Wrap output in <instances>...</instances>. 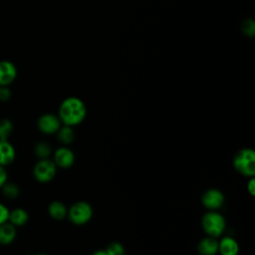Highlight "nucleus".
I'll list each match as a JSON object with an SVG mask.
<instances>
[{"label": "nucleus", "mask_w": 255, "mask_h": 255, "mask_svg": "<svg viewBox=\"0 0 255 255\" xmlns=\"http://www.w3.org/2000/svg\"><path fill=\"white\" fill-rule=\"evenodd\" d=\"M201 225L207 236L217 238L224 232L226 222L224 217L219 212L210 210L203 215Z\"/></svg>", "instance_id": "7ed1b4c3"}, {"label": "nucleus", "mask_w": 255, "mask_h": 255, "mask_svg": "<svg viewBox=\"0 0 255 255\" xmlns=\"http://www.w3.org/2000/svg\"><path fill=\"white\" fill-rule=\"evenodd\" d=\"M247 190L250 193V195L254 196V193H255V179H254V177H250V180L247 183Z\"/></svg>", "instance_id": "b1692460"}, {"label": "nucleus", "mask_w": 255, "mask_h": 255, "mask_svg": "<svg viewBox=\"0 0 255 255\" xmlns=\"http://www.w3.org/2000/svg\"><path fill=\"white\" fill-rule=\"evenodd\" d=\"M61 121L59 117L53 114H45L41 116L38 120V128L39 129L47 134L55 133L61 128Z\"/></svg>", "instance_id": "0eeeda50"}, {"label": "nucleus", "mask_w": 255, "mask_h": 255, "mask_svg": "<svg viewBox=\"0 0 255 255\" xmlns=\"http://www.w3.org/2000/svg\"><path fill=\"white\" fill-rule=\"evenodd\" d=\"M13 129L12 123L7 119L0 120V139L6 140Z\"/></svg>", "instance_id": "f3484780"}, {"label": "nucleus", "mask_w": 255, "mask_h": 255, "mask_svg": "<svg viewBox=\"0 0 255 255\" xmlns=\"http://www.w3.org/2000/svg\"><path fill=\"white\" fill-rule=\"evenodd\" d=\"M67 215L74 224L83 225L91 220L93 208L86 201H77L70 207Z\"/></svg>", "instance_id": "20e7f679"}, {"label": "nucleus", "mask_w": 255, "mask_h": 255, "mask_svg": "<svg viewBox=\"0 0 255 255\" xmlns=\"http://www.w3.org/2000/svg\"><path fill=\"white\" fill-rule=\"evenodd\" d=\"M6 179H7V173L5 169L2 167V165H0V187L5 184Z\"/></svg>", "instance_id": "393cba45"}, {"label": "nucleus", "mask_w": 255, "mask_h": 255, "mask_svg": "<svg viewBox=\"0 0 255 255\" xmlns=\"http://www.w3.org/2000/svg\"><path fill=\"white\" fill-rule=\"evenodd\" d=\"M106 252L108 255H123L125 254V248L120 242H112L108 245Z\"/></svg>", "instance_id": "6ab92c4d"}, {"label": "nucleus", "mask_w": 255, "mask_h": 255, "mask_svg": "<svg viewBox=\"0 0 255 255\" xmlns=\"http://www.w3.org/2000/svg\"><path fill=\"white\" fill-rule=\"evenodd\" d=\"M3 193L5 194V196H7L9 198H14L19 193L18 186L16 184H14V183L4 184L3 185Z\"/></svg>", "instance_id": "aec40b11"}, {"label": "nucleus", "mask_w": 255, "mask_h": 255, "mask_svg": "<svg viewBox=\"0 0 255 255\" xmlns=\"http://www.w3.org/2000/svg\"><path fill=\"white\" fill-rule=\"evenodd\" d=\"M14 147L7 141L0 139V165H7L14 160Z\"/></svg>", "instance_id": "f8f14e48"}, {"label": "nucleus", "mask_w": 255, "mask_h": 255, "mask_svg": "<svg viewBox=\"0 0 255 255\" xmlns=\"http://www.w3.org/2000/svg\"><path fill=\"white\" fill-rule=\"evenodd\" d=\"M56 164L49 158L40 159L34 167V176L40 182H48L56 175Z\"/></svg>", "instance_id": "39448f33"}, {"label": "nucleus", "mask_w": 255, "mask_h": 255, "mask_svg": "<svg viewBox=\"0 0 255 255\" xmlns=\"http://www.w3.org/2000/svg\"><path fill=\"white\" fill-rule=\"evenodd\" d=\"M13 225H23L28 220V213L22 208H16L12 212H9L8 218Z\"/></svg>", "instance_id": "2eb2a0df"}, {"label": "nucleus", "mask_w": 255, "mask_h": 255, "mask_svg": "<svg viewBox=\"0 0 255 255\" xmlns=\"http://www.w3.org/2000/svg\"><path fill=\"white\" fill-rule=\"evenodd\" d=\"M201 201L207 209L217 210L222 207L224 203V195L217 188H209L202 194Z\"/></svg>", "instance_id": "423d86ee"}, {"label": "nucleus", "mask_w": 255, "mask_h": 255, "mask_svg": "<svg viewBox=\"0 0 255 255\" xmlns=\"http://www.w3.org/2000/svg\"><path fill=\"white\" fill-rule=\"evenodd\" d=\"M57 132H58L59 140L64 144L71 143L75 138L74 130L70 126L64 125V127H61Z\"/></svg>", "instance_id": "dca6fc26"}, {"label": "nucleus", "mask_w": 255, "mask_h": 255, "mask_svg": "<svg viewBox=\"0 0 255 255\" xmlns=\"http://www.w3.org/2000/svg\"><path fill=\"white\" fill-rule=\"evenodd\" d=\"M93 255H108L106 250H97L93 253Z\"/></svg>", "instance_id": "a878e982"}, {"label": "nucleus", "mask_w": 255, "mask_h": 255, "mask_svg": "<svg viewBox=\"0 0 255 255\" xmlns=\"http://www.w3.org/2000/svg\"><path fill=\"white\" fill-rule=\"evenodd\" d=\"M218 252L221 255H238L239 245L232 237H223L218 242Z\"/></svg>", "instance_id": "9b49d317"}, {"label": "nucleus", "mask_w": 255, "mask_h": 255, "mask_svg": "<svg viewBox=\"0 0 255 255\" xmlns=\"http://www.w3.org/2000/svg\"><path fill=\"white\" fill-rule=\"evenodd\" d=\"M87 114V109L84 102L76 97L65 99L59 109L60 121L70 127L81 124Z\"/></svg>", "instance_id": "f257e3e1"}, {"label": "nucleus", "mask_w": 255, "mask_h": 255, "mask_svg": "<svg viewBox=\"0 0 255 255\" xmlns=\"http://www.w3.org/2000/svg\"><path fill=\"white\" fill-rule=\"evenodd\" d=\"M197 250L200 255H215L218 253V241L214 237L206 236L199 241Z\"/></svg>", "instance_id": "9d476101"}, {"label": "nucleus", "mask_w": 255, "mask_h": 255, "mask_svg": "<svg viewBox=\"0 0 255 255\" xmlns=\"http://www.w3.org/2000/svg\"><path fill=\"white\" fill-rule=\"evenodd\" d=\"M48 211H49V214L51 215V217H53L56 220H62L68 214V210H67V207L65 206V204L58 200L50 203V205L48 207Z\"/></svg>", "instance_id": "ddd939ff"}, {"label": "nucleus", "mask_w": 255, "mask_h": 255, "mask_svg": "<svg viewBox=\"0 0 255 255\" xmlns=\"http://www.w3.org/2000/svg\"><path fill=\"white\" fill-rule=\"evenodd\" d=\"M17 77V68L9 60H0V87L9 86Z\"/></svg>", "instance_id": "6e6552de"}, {"label": "nucleus", "mask_w": 255, "mask_h": 255, "mask_svg": "<svg viewBox=\"0 0 255 255\" xmlns=\"http://www.w3.org/2000/svg\"><path fill=\"white\" fill-rule=\"evenodd\" d=\"M75 154L68 147H59L54 153V162L62 168H69L74 164Z\"/></svg>", "instance_id": "1a4fd4ad"}, {"label": "nucleus", "mask_w": 255, "mask_h": 255, "mask_svg": "<svg viewBox=\"0 0 255 255\" xmlns=\"http://www.w3.org/2000/svg\"><path fill=\"white\" fill-rule=\"evenodd\" d=\"M9 218V210L0 203V225L5 223Z\"/></svg>", "instance_id": "4be33fe9"}, {"label": "nucleus", "mask_w": 255, "mask_h": 255, "mask_svg": "<svg viewBox=\"0 0 255 255\" xmlns=\"http://www.w3.org/2000/svg\"><path fill=\"white\" fill-rule=\"evenodd\" d=\"M16 236V230L13 224L3 223L0 225V243L9 244Z\"/></svg>", "instance_id": "4468645a"}, {"label": "nucleus", "mask_w": 255, "mask_h": 255, "mask_svg": "<svg viewBox=\"0 0 255 255\" xmlns=\"http://www.w3.org/2000/svg\"><path fill=\"white\" fill-rule=\"evenodd\" d=\"M254 31H255V25L254 22L252 20H247L244 24H243V32L249 36H253L254 35Z\"/></svg>", "instance_id": "412c9836"}, {"label": "nucleus", "mask_w": 255, "mask_h": 255, "mask_svg": "<svg viewBox=\"0 0 255 255\" xmlns=\"http://www.w3.org/2000/svg\"><path fill=\"white\" fill-rule=\"evenodd\" d=\"M123 255H127V254H126V253H125V254H123Z\"/></svg>", "instance_id": "cd10ccee"}, {"label": "nucleus", "mask_w": 255, "mask_h": 255, "mask_svg": "<svg viewBox=\"0 0 255 255\" xmlns=\"http://www.w3.org/2000/svg\"><path fill=\"white\" fill-rule=\"evenodd\" d=\"M11 96L10 89L8 86H1L0 87V101H7Z\"/></svg>", "instance_id": "5701e85b"}, {"label": "nucleus", "mask_w": 255, "mask_h": 255, "mask_svg": "<svg viewBox=\"0 0 255 255\" xmlns=\"http://www.w3.org/2000/svg\"><path fill=\"white\" fill-rule=\"evenodd\" d=\"M35 153L41 159L48 158L51 154V146L47 142H39L35 146Z\"/></svg>", "instance_id": "a211bd4d"}, {"label": "nucleus", "mask_w": 255, "mask_h": 255, "mask_svg": "<svg viewBox=\"0 0 255 255\" xmlns=\"http://www.w3.org/2000/svg\"><path fill=\"white\" fill-rule=\"evenodd\" d=\"M234 168L242 175L254 177L255 175V152L252 148H242L233 158Z\"/></svg>", "instance_id": "f03ea898"}, {"label": "nucleus", "mask_w": 255, "mask_h": 255, "mask_svg": "<svg viewBox=\"0 0 255 255\" xmlns=\"http://www.w3.org/2000/svg\"><path fill=\"white\" fill-rule=\"evenodd\" d=\"M37 255H47V254H44V253H41V254H37Z\"/></svg>", "instance_id": "bb28decb"}]
</instances>
